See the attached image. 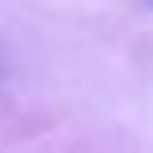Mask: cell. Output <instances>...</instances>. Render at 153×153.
<instances>
[{"label": "cell", "mask_w": 153, "mask_h": 153, "mask_svg": "<svg viewBox=\"0 0 153 153\" xmlns=\"http://www.w3.org/2000/svg\"><path fill=\"white\" fill-rule=\"evenodd\" d=\"M142 4H146V7H153V0H142Z\"/></svg>", "instance_id": "1"}]
</instances>
